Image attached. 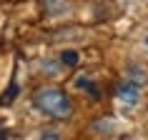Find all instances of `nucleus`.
I'll return each mask as SVG.
<instances>
[{"instance_id":"nucleus-3","label":"nucleus","mask_w":148,"mask_h":140,"mask_svg":"<svg viewBox=\"0 0 148 140\" xmlns=\"http://www.w3.org/2000/svg\"><path fill=\"white\" fill-rule=\"evenodd\" d=\"M75 88H78V90H83V93H88L93 100H98V98H101V93H98V85L93 83V78H90V75H80V78L75 80Z\"/></svg>"},{"instance_id":"nucleus-5","label":"nucleus","mask_w":148,"mask_h":140,"mask_svg":"<svg viewBox=\"0 0 148 140\" xmlns=\"http://www.w3.org/2000/svg\"><path fill=\"white\" fill-rule=\"evenodd\" d=\"M60 63L68 65V68H75V65H78V53H75V50H65V53L60 55Z\"/></svg>"},{"instance_id":"nucleus-4","label":"nucleus","mask_w":148,"mask_h":140,"mask_svg":"<svg viewBox=\"0 0 148 140\" xmlns=\"http://www.w3.org/2000/svg\"><path fill=\"white\" fill-rule=\"evenodd\" d=\"M125 78H131V80H136V83H140V85H146L148 83V73L140 68V65H131L128 73H125Z\"/></svg>"},{"instance_id":"nucleus-6","label":"nucleus","mask_w":148,"mask_h":140,"mask_svg":"<svg viewBox=\"0 0 148 140\" xmlns=\"http://www.w3.org/2000/svg\"><path fill=\"white\" fill-rule=\"evenodd\" d=\"M43 73L55 75V73H58V63H45V65H43Z\"/></svg>"},{"instance_id":"nucleus-1","label":"nucleus","mask_w":148,"mask_h":140,"mask_svg":"<svg viewBox=\"0 0 148 140\" xmlns=\"http://www.w3.org/2000/svg\"><path fill=\"white\" fill-rule=\"evenodd\" d=\"M33 105H35L43 115L53 118V120H68V118L73 115V103H70V98L63 93L60 88H53V85L35 90Z\"/></svg>"},{"instance_id":"nucleus-2","label":"nucleus","mask_w":148,"mask_h":140,"mask_svg":"<svg viewBox=\"0 0 148 140\" xmlns=\"http://www.w3.org/2000/svg\"><path fill=\"white\" fill-rule=\"evenodd\" d=\"M140 83H136V80H131V78H125L123 83H118L116 85V98H118V103L123 105V108H128V110H133V108H138V103H140V98H143V90H140Z\"/></svg>"}]
</instances>
